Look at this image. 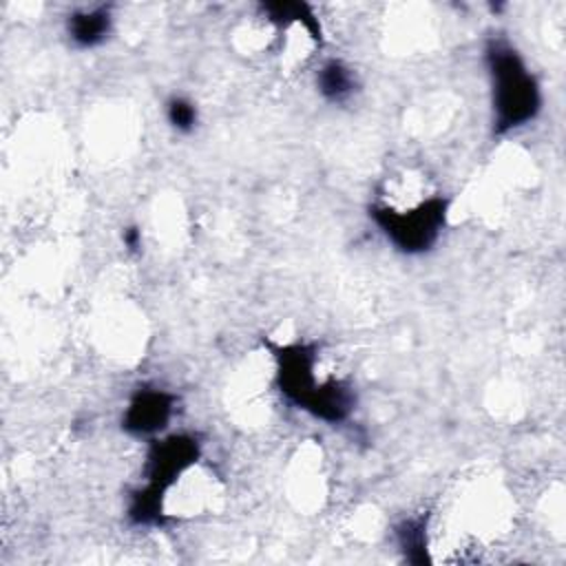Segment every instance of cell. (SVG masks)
I'll return each mask as SVG.
<instances>
[{
	"instance_id": "cell-1",
	"label": "cell",
	"mask_w": 566,
	"mask_h": 566,
	"mask_svg": "<svg viewBox=\"0 0 566 566\" xmlns=\"http://www.w3.org/2000/svg\"><path fill=\"white\" fill-rule=\"evenodd\" d=\"M276 360V389L281 396L325 424H343L356 409V391L349 382L316 378L318 347L314 343H287L272 347Z\"/></svg>"
},
{
	"instance_id": "cell-2",
	"label": "cell",
	"mask_w": 566,
	"mask_h": 566,
	"mask_svg": "<svg viewBox=\"0 0 566 566\" xmlns=\"http://www.w3.org/2000/svg\"><path fill=\"white\" fill-rule=\"evenodd\" d=\"M482 57L491 86L493 133L506 135L524 128L539 115L544 104L539 80L506 38H489Z\"/></svg>"
},
{
	"instance_id": "cell-3",
	"label": "cell",
	"mask_w": 566,
	"mask_h": 566,
	"mask_svg": "<svg viewBox=\"0 0 566 566\" xmlns=\"http://www.w3.org/2000/svg\"><path fill=\"white\" fill-rule=\"evenodd\" d=\"M449 206L451 201L447 197L433 195L409 208L376 201L367 208V214L387 243L402 254L418 256L427 254L438 243L449 221Z\"/></svg>"
},
{
	"instance_id": "cell-4",
	"label": "cell",
	"mask_w": 566,
	"mask_h": 566,
	"mask_svg": "<svg viewBox=\"0 0 566 566\" xmlns=\"http://www.w3.org/2000/svg\"><path fill=\"white\" fill-rule=\"evenodd\" d=\"M199 458L201 442L195 433H161L148 440L142 469L144 484L168 497V491L197 464Z\"/></svg>"
},
{
	"instance_id": "cell-5",
	"label": "cell",
	"mask_w": 566,
	"mask_h": 566,
	"mask_svg": "<svg viewBox=\"0 0 566 566\" xmlns=\"http://www.w3.org/2000/svg\"><path fill=\"white\" fill-rule=\"evenodd\" d=\"M177 409V396L157 385H142L137 387L122 413L119 427L133 438L153 440L161 436Z\"/></svg>"
},
{
	"instance_id": "cell-6",
	"label": "cell",
	"mask_w": 566,
	"mask_h": 566,
	"mask_svg": "<svg viewBox=\"0 0 566 566\" xmlns=\"http://www.w3.org/2000/svg\"><path fill=\"white\" fill-rule=\"evenodd\" d=\"M64 33L73 49L91 51L102 46L113 33V11L108 4L82 7L64 18Z\"/></svg>"
},
{
	"instance_id": "cell-7",
	"label": "cell",
	"mask_w": 566,
	"mask_h": 566,
	"mask_svg": "<svg viewBox=\"0 0 566 566\" xmlns=\"http://www.w3.org/2000/svg\"><path fill=\"white\" fill-rule=\"evenodd\" d=\"M314 84L318 95L334 106H343L354 99V95L360 91L358 73L340 57L325 60L314 75Z\"/></svg>"
},
{
	"instance_id": "cell-8",
	"label": "cell",
	"mask_w": 566,
	"mask_h": 566,
	"mask_svg": "<svg viewBox=\"0 0 566 566\" xmlns=\"http://www.w3.org/2000/svg\"><path fill=\"white\" fill-rule=\"evenodd\" d=\"M261 13L265 15L268 22L287 29L292 24L301 27L314 42L323 40V29L321 20L316 18L312 4L307 2H294V0H283V2H261L259 4Z\"/></svg>"
},
{
	"instance_id": "cell-9",
	"label": "cell",
	"mask_w": 566,
	"mask_h": 566,
	"mask_svg": "<svg viewBox=\"0 0 566 566\" xmlns=\"http://www.w3.org/2000/svg\"><path fill=\"white\" fill-rule=\"evenodd\" d=\"M427 526L429 515H411L394 526V539L409 564L420 566L431 562L427 553Z\"/></svg>"
},
{
	"instance_id": "cell-10",
	"label": "cell",
	"mask_w": 566,
	"mask_h": 566,
	"mask_svg": "<svg viewBox=\"0 0 566 566\" xmlns=\"http://www.w3.org/2000/svg\"><path fill=\"white\" fill-rule=\"evenodd\" d=\"M168 126L179 135H190L199 124V108L186 95H170L164 104Z\"/></svg>"
},
{
	"instance_id": "cell-11",
	"label": "cell",
	"mask_w": 566,
	"mask_h": 566,
	"mask_svg": "<svg viewBox=\"0 0 566 566\" xmlns=\"http://www.w3.org/2000/svg\"><path fill=\"white\" fill-rule=\"evenodd\" d=\"M122 245L130 254H137L142 250V230H139V226L122 228Z\"/></svg>"
}]
</instances>
